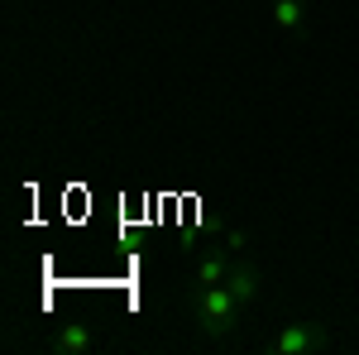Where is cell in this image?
Segmentation results:
<instances>
[{
	"mask_svg": "<svg viewBox=\"0 0 359 355\" xmlns=\"http://www.w3.org/2000/svg\"><path fill=\"white\" fill-rule=\"evenodd\" d=\"M96 346H101V331L91 327L86 317H72V322L48 341V351H53V355H86V351H96Z\"/></svg>",
	"mask_w": 359,
	"mask_h": 355,
	"instance_id": "3",
	"label": "cell"
},
{
	"mask_svg": "<svg viewBox=\"0 0 359 355\" xmlns=\"http://www.w3.org/2000/svg\"><path fill=\"white\" fill-rule=\"evenodd\" d=\"M331 346H335V336L326 327H316V322H287V327H278L264 341L269 355H321V351H331Z\"/></svg>",
	"mask_w": 359,
	"mask_h": 355,
	"instance_id": "2",
	"label": "cell"
},
{
	"mask_svg": "<svg viewBox=\"0 0 359 355\" xmlns=\"http://www.w3.org/2000/svg\"><path fill=\"white\" fill-rule=\"evenodd\" d=\"M240 317H245V307H240V298L225 283H206V288L196 283L192 288V322L201 327V336L221 341V336H230L240 327Z\"/></svg>",
	"mask_w": 359,
	"mask_h": 355,
	"instance_id": "1",
	"label": "cell"
},
{
	"mask_svg": "<svg viewBox=\"0 0 359 355\" xmlns=\"http://www.w3.org/2000/svg\"><path fill=\"white\" fill-rule=\"evenodd\" d=\"M225 288L240 298V307H254V302H259V293H264V273L254 269V264H235V269H230V278H225Z\"/></svg>",
	"mask_w": 359,
	"mask_h": 355,
	"instance_id": "5",
	"label": "cell"
},
{
	"mask_svg": "<svg viewBox=\"0 0 359 355\" xmlns=\"http://www.w3.org/2000/svg\"><path fill=\"white\" fill-rule=\"evenodd\" d=\"M225 250L240 254V250H245V231H225Z\"/></svg>",
	"mask_w": 359,
	"mask_h": 355,
	"instance_id": "7",
	"label": "cell"
},
{
	"mask_svg": "<svg viewBox=\"0 0 359 355\" xmlns=\"http://www.w3.org/2000/svg\"><path fill=\"white\" fill-rule=\"evenodd\" d=\"M230 269H235V259H230L225 250H211V254H196L192 278L206 288V283H225V278H230Z\"/></svg>",
	"mask_w": 359,
	"mask_h": 355,
	"instance_id": "6",
	"label": "cell"
},
{
	"mask_svg": "<svg viewBox=\"0 0 359 355\" xmlns=\"http://www.w3.org/2000/svg\"><path fill=\"white\" fill-rule=\"evenodd\" d=\"M269 20H273V29L283 39H297L306 29V0H273L269 5Z\"/></svg>",
	"mask_w": 359,
	"mask_h": 355,
	"instance_id": "4",
	"label": "cell"
}]
</instances>
